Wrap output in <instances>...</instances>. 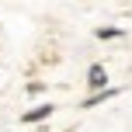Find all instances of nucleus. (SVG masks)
<instances>
[{
  "label": "nucleus",
  "instance_id": "nucleus-1",
  "mask_svg": "<svg viewBox=\"0 0 132 132\" xmlns=\"http://www.w3.org/2000/svg\"><path fill=\"white\" fill-rule=\"evenodd\" d=\"M87 84L101 90V87L108 84V73H104V66H90V70H87Z\"/></svg>",
  "mask_w": 132,
  "mask_h": 132
},
{
  "label": "nucleus",
  "instance_id": "nucleus-2",
  "mask_svg": "<svg viewBox=\"0 0 132 132\" xmlns=\"http://www.w3.org/2000/svg\"><path fill=\"white\" fill-rule=\"evenodd\" d=\"M52 115V104H38V108H31V111L24 115V122H42V118H49Z\"/></svg>",
  "mask_w": 132,
  "mask_h": 132
},
{
  "label": "nucleus",
  "instance_id": "nucleus-3",
  "mask_svg": "<svg viewBox=\"0 0 132 132\" xmlns=\"http://www.w3.org/2000/svg\"><path fill=\"white\" fill-rule=\"evenodd\" d=\"M108 97H115V90H101V94H94V97H87V101H84V108H94L97 101H108Z\"/></svg>",
  "mask_w": 132,
  "mask_h": 132
},
{
  "label": "nucleus",
  "instance_id": "nucleus-4",
  "mask_svg": "<svg viewBox=\"0 0 132 132\" xmlns=\"http://www.w3.org/2000/svg\"><path fill=\"white\" fill-rule=\"evenodd\" d=\"M97 35H101V38H115V35H122V31H118V28H101Z\"/></svg>",
  "mask_w": 132,
  "mask_h": 132
}]
</instances>
